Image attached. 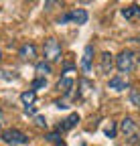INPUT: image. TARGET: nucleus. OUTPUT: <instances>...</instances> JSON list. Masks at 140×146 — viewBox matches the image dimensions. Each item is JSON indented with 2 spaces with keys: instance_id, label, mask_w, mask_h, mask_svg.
<instances>
[{
  "instance_id": "obj_1",
  "label": "nucleus",
  "mask_w": 140,
  "mask_h": 146,
  "mask_svg": "<svg viewBox=\"0 0 140 146\" xmlns=\"http://www.w3.org/2000/svg\"><path fill=\"white\" fill-rule=\"evenodd\" d=\"M116 67L120 73H132L136 67V55L130 49H124L118 57H116Z\"/></svg>"
},
{
  "instance_id": "obj_2",
  "label": "nucleus",
  "mask_w": 140,
  "mask_h": 146,
  "mask_svg": "<svg viewBox=\"0 0 140 146\" xmlns=\"http://www.w3.org/2000/svg\"><path fill=\"white\" fill-rule=\"evenodd\" d=\"M43 53H45L47 63L59 61V59H61V45H59V41L53 39V36H51V39H47L45 45H43Z\"/></svg>"
},
{
  "instance_id": "obj_3",
  "label": "nucleus",
  "mask_w": 140,
  "mask_h": 146,
  "mask_svg": "<svg viewBox=\"0 0 140 146\" xmlns=\"http://www.w3.org/2000/svg\"><path fill=\"white\" fill-rule=\"evenodd\" d=\"M2 140L6 144H12V146H25L29 144V136L21 130H16V128H8V130L2 132Z\"/></svg>"
},
{
  "instance_id": "obj_4",
  "label": "nucleus",
  "mask_w": 140,
  "mask_h": 146,
  "mask_svg": "<svg viewBox=\"0 0 140 146\" xmlns=\"http://www.w3.org/2000/svg\"><path fill=\"white\" fill-rule=\"evenodd\" d=\"M87 10H83V8H75V10H69L67 14H63L61 18H59V25H65V23H73V25H85L87 23Z\"/></svg>"
},
{
  "instance_id": "obj_5",
  "label": "nucleus",
  "mask_w": 140,
  "mask_h": 146,
  "mask_svg": "<svg viewBox=\"0 0 140 146\" xmlns=\"http://www.w3.org/2000/svg\"><path fill=\"white\" fill-rule=\"evenodd\" d=\"M120 128H122L124 136H126L130 142H136V140H138V136H140V128H138V124H136L132 118H124V120H122V124H120Z\"/></svg>"
},
{
  "instance_id": "obj_6",
  "label": "nucleus",
  "mask_w": 140,
  "mask_h": 146,
  "mask_svg": "<svg viewBox=\"0 0 140 146\" xmlns=\"http://www.w3.org/2000/svg\"><path fill=\"white\" fill-rule=\"evenodd\" d=\"M19 57L23 61H33L35 57H37V47H35L33 43H25L21 47V51H19Z\"/></svg>"
},
{
  "instance_id": "obj_7",
  "label": "nucleus",
  "mask_w": 140,
  "mask_h": 146,
  "mask_svg": "<svg viewBox=\"0 0 140 146\" xmlns=\"http://www.w3.org/2000/svg\"><path fill=\"white\" fill-rule=\"evenodd\" d=\"M92 59H94V47L87 45V47L83 49V57H81V69H83L85 73L92 71Z\"/></svg>"
},
{
  "instance_id": "obj_8",
  "label": "nucleus",
  "mask_w": 140,
  "mask_h": 146,
  "mask_svg": "<svg viewBox=\"0 0 140 146\" xmlns=\"http://www.w3.org/2000/svg\"><path fill=\"white\" fill-rule=\"evenodd\" d=\"M114 67V59H112V55L106 51V53H102V57H100V71L104 73V75H108V73L112 71Z\"/></svg>"
},
{
  "instance_id": "obj_9",
  "label": "nucleus",
  "mask_w": 140,
  "mask_h": 146,
  "mask_svg": "<svg viewBox=\"0 0 140 146\" xmlns=\"http://www.w3.org/2000/svg\"><path fill=\"white\" fill-rule=\"evenodd\" d=\"M108 87H110V89H114V91H124V89H128V81H126L124 77L116 75V77H112V79H110Z\"/></svg>"
},
{
  "instance_id": "obj_10",
  "label": "nucleus",
  "mask_w": 140,
  "mask_h": 146,
  "mask_svg": "<svg viewBox=\"0 0 140 146\" xmlns=\"http://www.w3.org/2000/svg\"><path fill=\"white\" fill-rule=\"evenodd\" d=\"M122 16L126 21H132V18H140V6L138 4H130L126 8H122Z\"/></svg>"
},
{
  "instance_id": "obj_11",
  "label": "nucleus",
  "mask_w": 140,
  "mask_h": 146,
  "mask_svg": "<svg viewBox=\"0 0 140 146\" xmlns=\"http://www.w3.org/2000/svg\"><path fill=\"white\" fill-rule=\"evenodd\" d=\"M73 83H75V81H73L71 77H67V75H65V77H61V79H59V83H57V89L61 91V94H65V96H67V94H71V89H73Z\"/></svg>"
},
{
  "instance_id": "obj_12",
  "label": "nucleus",
  "mask_w": 140,
  "mask_h": 146,
  "mask_svg": "<svg viewBox=\"0 0 140 146\" xmlns=\"http://www.w3.org/2000/svg\"><path fill=\"white\" fill-rule=\"evenodd\" d=\"M77 122H79V116L77 114H71V116H67L61 124H59V132H65V130H71L73 126H77Z\"/></svg>"
},
{
  "instance_id": "obj_13",
  "label": "nucleus",
  "mask_w": 140,
  "mask_h": 146,
  "mask_svg": "<svg viewBox=\"0 0 140 146\" xmlns=\"http://www.w3.org/2000/svg\"><path fill=\"white\" fill-rule=\"evenodd\" d=\"M35 100H37V91H33V89L23 91V94H21V102H23L27 108H31V106L35 104Z\"/></svg>"
},
{
  "instance_id": "obj_14",
  "label": "nucleus",
  "mask_w": 140,
  "mask_h": 146,
  "mask_svg": "<svg viewBox=\"0 0 140 146\" xmlns=\"http://www.w3.org/2000/svg\"><path fill=\"white\" fill-rule=\"evenodd\" d=\"M37 73H39V77H45V75H49L51 73V63H47V61H41V63H37Z\"/></svg>"
},
{
  "instance_id": "obj_15",
  "label": "nucleus",
  "mask_w": 140,
  "mask_h": 146,
  "mask_svg": "<svg viewBox=\"0 0 140 146\" xmlns=\"http://www.w3.org/2000/svg\"><path fill=\"white\" fill-rule=\"evenodd\" d=\"M130 104L136 106V108H140V89L138 87H132L130 89Z\"/></svg>"
},
{
  "instance_id": "obj_16",
  "label": "nucleus",
  "mask_w": 140,
  "mask_h": 146,
  "mask_svg": "<svg viewBox=\"0 0 140 146\" xmlns=\"http://www.w3.org/2000/svg\"><path fill=\"white\" fill-rule=\"evenodd\" d=\"M43 87H47V79L45 77H37V79H35L33 81V91H37V89H43Z\"/></svg>"
},
{
  "instance_id": "obj_17",
  "label": "nucleus",
  "mask_w": 140,
  "mask_h": 146,
  "mask_svg": "<svg viewBox=\"0 0 140 146\" xmlns=\"http://www.w3.org/2000/svg\"><path fill=\"white\" fill-rule=\"evenodd\" d=\"M106 136L108 138H114L116 136V122H110V126L106 128Z\"/></svg>"
},
{
  "instance_id": "obj_18",
  "label": "nucleus",
  "mask_w": 140,
  "mask_h": 146,
  "mask_svg": "<svg viewBox=\"0 0 140 146\" xmlns=\"http://www.w3.org/2000/svg\"><path fill=\"white\" fill-rule=\"evenodd\" d=\"M35 120H37V124H39V126H45V128H47V120H45V118H41V116H37V118H35Z\"/></svg>"
},
{
  "instance_id": "obj_19",
  "label": "nucleus",
  "mask_w": 140,
  "mask_h": 146,
  "mask_svg": "<svg viewBox=\"0 0 140 146\" xmlns=\"http://www.w3.org/2000/svg\"><path fill=\"white\" fill-rule=\"evenodd\" d=\"M47 140H51V142H57V140H59V134H49V136H47Z\"/></svg>"
},
{
  "instance_id": "obj_20",
  "label": "nucleus",
  "mask_w": 140,
  "mask_h": 146,
  "mask_svg": "<svg viewBox=\"0 0 140 146\" xmlns=\"http://www.w3.org/2000/svg\"><path fill=\"white\" fill-rule=\"evenodd\" d=\"M0 124H2V110H0Z\"/></svg>"
},
{
  "instance_id": "obj_21",
  "label": "nucleus",
  "mask_w": 140,
  "mask_h": 146,
  "mask_svg": "<svg viewBox=\"0 0 140 146\" xmlns=\"http://www.w3.org/2000/svg\"><path fill=\"white\" fill-rule=\"evenodd\" d=\"M0 59H2V53H0Z\"/></svg>"
}]
</instances>
